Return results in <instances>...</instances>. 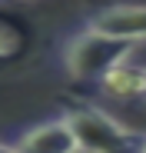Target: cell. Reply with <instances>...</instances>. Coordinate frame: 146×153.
Listing matches in <instances>:
<instances>
[{"label":"cell","instance_id":"6da1fadb","mask_svg":"<svg viewBox=\"0 0 146 153\" xmlns=\"http://www.w3.org/2000/svg\"><path fill=\"white\" fill-rule=\"evenodd\" d=\"M136 43L130 40H119V37H110L103 30H93V27H83L73 30L63 43H60V67L70 80L77 83H96L123 60L133 57Z\"/></svg>","mask_w":146,"mask_h":153},{"label":"cell","instance_id":"7a4b0ae2","mask_svg":"<svg viewBox=\"0 0 146 153\" xmlns=\"http://www.w3.org/2000/svg\"><path fill=\"white\" fill-rule=\"evenodd\" d=\"M63 117L80 143V153H139L146 140V133L123 126L116 117L93 103H66Z\"/></svg>","mask_w":146,"mask_h":153},{"label":"cell","instance_id":"3957f363","mask_svg":"<svg viewBox=\"0 0 146 153\" xmlns=\"http://www.w3.org/2000/svg\"><path fill=\"white\" fill-rule=\"evenodd\" d=\"M13 146H17V153H80V143L63 113L20 130L13 137Z\"/></svg>","mask_w":146,"mask_h":153},{"label":"cell","instance_id":"277c9868","mask_svg":"<svg viewBox=\"0 0 146 153\" xmlns=\"http://www.w3.org/2000/svg\"><path fill=\"white\" fill-rule=\"evenodd\" d=\"M86 27L103 30L110 37L143 43L146 40V4H110L86 17Z\"/></svg>","mask_w":146,"mask_h":153},{"label":"cell","instance_id":"5b68a950","mask_svg":"<svg viewBox=\"0 0 146 153\" xmlns=\"http://www.w3.org/2000/svg\"><path fill=\"white\" fill-rule=\"evenodd\" d=\"M100 90L106 97H116V100H136V97H146V67L136 63L133 57L123 60L119 67H113L103 80H100Z\"/></svg>","mask_w":146,"mask_h":153},{"label":"cell","instance_id":"8992f818","mask_svg":"<svg viewBox=\"0 0 146 153\" xmlns=\"http://www.w3.org/2000/svg\"><path fill=\"white\" fill-rule=\"evenodd\" d=\"M27 47H30L27 27L20 20H13V17L0 13V70H10L13 63H20Z\"/></svg>","mask_w":146,"mask_h":153},{"label":"cell","instance_id":"52a82bcc","mask_svg":"<svg viewBox=\"0 0 146 153\" xmlns=\"http://www.w3.org/2000/svg\"><path fill=\"white\" fill-rule=\"evenodd\" d=\"M0 153H17V146H13V143H4V140H0Z\"/></svg>","mask_w":146,"mask_h":153},{"label":"cell","instance_id":"ba28073f","mask_svg":"<svg viewBox=\"0 0 146 153\" xmlns=\"http://www.w3.org/2000/svg\"><path fill=\"white\" fill-rule=\"evenodd\" d=\"M139 153H146V140H143V146H139Z\"/></svg>","mask_w":146,"mask_h":153}]
</instances>
